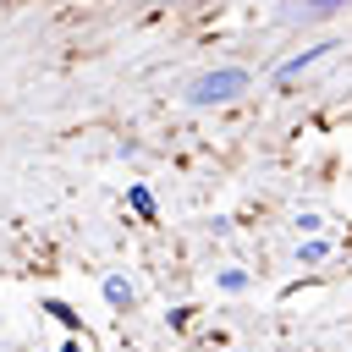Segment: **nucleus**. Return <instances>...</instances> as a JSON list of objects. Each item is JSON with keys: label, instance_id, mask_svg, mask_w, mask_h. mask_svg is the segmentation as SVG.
Masks as SVG:
<instances>
[{"label": "nucleus", "instance_id": "f257e3e1", "mask_svg": "<svg viewBox=\"0 0 352 352\" xmlns=\"http://www.w3.org/2000/svg\"><path fill=\"white\" fill-rule=\"evenodd\" d=\"M248 82H253V77H248L242 66H214V72L192 77L182 99H187L192 110H209V104H231V99H242V94H248Z\"/></svg>", "mask_w": 352, "mask_h": 352}, {"label": "nucleus", "instance_id": "f03ea898", "mask_svg": "<svg viewBox=\"0 0 352 352\" xmlns=\"http://www.w3.org/2000/svg\"><path fill=\"white\" fill-rule=\"evenodd\" d=\"M330 50H341V44H314V50H302V55H292V60H286V66H280V72H275V82H280V88H286V82H292V77H302V72H308V66H319V60H324V55H330Z\"/></svg>", "mask_w": 352, "mask_h": 352}, {"label": "nucleus", "instance_id": "7ed1b4c3", "mask_svg": "<svg viewBox=\"0 0 352 352\" xmlns=\"http://www.w3.org/2000/svg\"><path fill=\"white\" fill-rule=\"evenodd\" d=\"M99 292H104V302H110L116 314H126V308L138 302V292H132V280H126V275H104V280H99Z\"/></svg>", "mask_w": 352, "mask_h": 352}, {"label": "nucleus", "instance_id": "20e7f679", "mask_svg": "<svg viewBox=\"0 0 352 352\" xmlns=\"http://www.w3.org/2000/svg\"><path fill=\"white\" fill-rule=\"evenodd\" d=\"M44 314H50V319H55L66 336H82V314H77L72 302H60V297H44Z\"/></svg>", "mask_w": 352, "mask_h": 352}, {"label": "nucleus", "instance_id": "39448f33", "mask_svg": "<svg viewBox=\"0 0 352 352\" xmlns=\"http://www.w3.org/2000/svg\"><path fill=\"white\" fill-rule=\"evenodd\" d=\"M126 209H132L138 220H154V192H148L143 182H126Z\"/></svg>", "mask_w": 352, "mask_h": 352}, {"label": "nucleus", "instance_id": "423d86ee", "mask_svg": "<svg viewBox=\"0 0 352 352\" xmlns=\"http://www.w3.org/2000/svg\"><path fill=\"white\" fill-rule=\"evenodd\" d=\"M330 258V236H308V242H297V264H324Z\"/></svg>", "mask_w": 352, "mask_h": 352}, {"label": "nucleus", "instance_id": "0eeeda50", "mask_svg": "<svg viewBox=\"0 0 352 352\" xmlns=\"http://www.w3.org/2000/svg\"><path fill=\"white\" fill-rule=\"evenodd\" d=\"M297 236H324V214L319 209H297Z\"/></svg>", "mask_w": 352, "mask_h": 352}, {"label": "nucleus", "instance_id": "6e6552de", "mask_svg": "<svg viewBox=\"0 0 352 352\" xmlns=\"http://www.w3.org/2000/svg\"><path fill=\"white\" fill-rule=\"evenodd\" d=\"M346 6H352V0H308V11H302V16H308V22H324V16L346 11Z\"/></svg>", "mask_w": 352, "mask_h": 352}, {"label": "nucleus", "instance_id": "1a4fd4ad", "mask_svg": "<svg viewBox=\"0 0 352 352\" xmlns=\"http://www.w3.org/2000/svg\"><path fill=\"white\" fill-rule=\"evenodd\" d=\"M220 292H248V270H220Z\"/></svg>", "mask_w": 352, "mask_h": 352}, {"label": "nucleus", "instance_id": "9d476101", "mask_svg": "<svg viewBox=\"0 0 352 352\" xmlns=\"http://www.w3.org/2000/svg\"><path fill=\"white\" fill-rule=\"evenodd\" d=\"M60 352H94V341H88V336H66V346H60Z\"/></svg>", "mask_w": 352, "mask_h": 352}]
</instances>
